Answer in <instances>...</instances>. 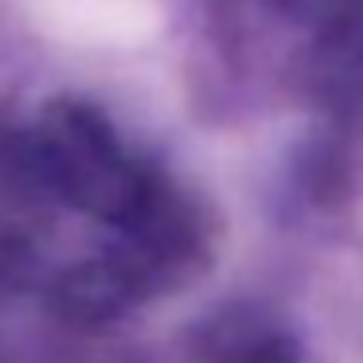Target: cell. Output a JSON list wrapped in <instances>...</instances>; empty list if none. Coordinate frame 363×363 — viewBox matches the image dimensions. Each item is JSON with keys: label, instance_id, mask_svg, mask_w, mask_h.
Here are the masks:
<instances>
[{"label": "cell", "instance_id": "cell-1", "mask_svg": "<svg viewBox=\"0 0 363 363\" xmlns=\"http://www.w3.org/2000/svg\"><path fill=\"white\" fill-rule=\"evenodd\" d=\"M43 176L71 203L113 223H129L152 199V188L125 160L106 121L82 106H67L51 118L43 133Z\"/></svg>", "mask_w": 363, "mask_h": 363}, {"label": "cell", "instance_id": "cell-2", "mask_svg": "<svg viewBox=\"0 0 363 363\" xmlns=\"http://www.w3.org/2000/svg\"><path fill=\"white\" fill-rule=\"evenodd\" d=\"M137 293H141V281L129 269V262L121 254H110V258L86 262V266L63 274L51 301H55V308L67 320L102 324V320H113Z\"/></svg>", "mask_w": 363, "mask_h": 363}]
</instances>
